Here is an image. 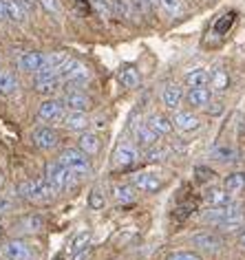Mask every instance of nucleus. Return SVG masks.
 <instances>
[{
	"instance_id": "obj_47",
	"label": "nucleus",
	"mask_w": 245,
	"mask_h": 260,
	"mask_svg": "<svg viewBox=\"0 0 245 260\" xmlns=\"http://www.w3.org/2000/svg\"><path fill=\"white\" fill-rule=\"evenodd\" d=\"M0 20H5V11H3V0H0Z\"/></svg>"
},
{
	"instance_id": "obj_16",
	"label": "nucleus",
	"mask_w": 245,
	"mask_h": 260,
	"mask_svg": "<svg viewBox=\"0 0 245 260\" xmlns=\"http://www.w3.org/2000/svg\"><path fill=\"white\" fill-rule=\"evenodd\" d=\"M135 141H137L139 148H152L157 144V133L148 123H137L135 126Z\"/></svg>"
},
{
	"instance_id": "obj_36",
	"label": "nucleus",
	"mask_w": 245,
	"mask_h": 260,
	"mask_svg": "<svg viewBox=\"0 0 245 260\" xmlns=\"http://www.w3.org/2000/svg\"><path fill=\"white\" fill-rule=\"evenodd\" d=\"M241 225H243V216H236V218H230V220H223V223H219V227H221L223 232H234Z\"/></svg>"
},
{
	"instance_id": "obj_31",
	"label": "nucleus",
	"mask_w": 245,
	"mask_h": 260,
	"mask_svg": "<svg viewBox=\"0 0 245 260\" xmlns=\"http://www.w3.org/2000/svg\"><path fill=\"white\" fill-rule=\"evenodd\" d=\"M228 84H230V80H228V73H225L223 69H215L210 73V86H212V90L223 93V90L228 88Z\"/></svg>"
},
{
	"instance_id": "obj_44",
	"label": "nucleus",
	"mask_w": 245,
	"mask_h": 260,
	"mask_svg": "<svg viewBox=\"0 0 245 260\" xmlns=\"http://www.w3.org/2000/svg\"><path fill=\"white\" fill-rule=\"evenodd\" d=\"M18 3L22 5V9H24V11H34V9L38 7V5H40L38 0H18Z\"/></svg>"
},
{
	"instance_id": "obj_30",
	"label": "nucleus",
	"mask_w": 245,
	"mask_h": 260,
	"mask_svg": "<svg viewBox=\"0 0 245 260\" xmlns=\"http://www.w3.org/2000/svg\"><path fill=\"white\" fill-rule=\"evenodd\" d=\"M223 187L228 192H241V190H245V172H232V174H228L225 177V181H223Z\"/></svg>"
},
{
	"instance_id": "obj_21",
	"label": "nucleus",
	"mask_w": 245,
	"mask_h": 260,
	"mask_svg": "<svg viewBox=\"0 0 245 260\" xmlns=\"http://www.w3.org/2000/svg\"><path fill=\"white\" fill-rule=\"evenodd\" d=\"M3 11H5V18L11 22H22L24 14H27L18 0H3Z\"/></svg>"
},
{
	"instance_id": "obj_35",
	"label": "nucleus",
	"mask_w": 245,
	"mask_h": 260,
	"mask_svg": "<svg viewBox=\"0 0 245 260\" xmlns=\"http://www.w3.org/2000/svg\"><path fill=\"white\" fill-rule=\"evenodd\" d=\"M166 154H168V150H166V148H148V152H146V161H161L166 157Z\"/></svg>"
},
{
	"instance_id": "obj_14",
	"label": "nucleus",
	"mask_w": 245,
	"mask_h": 260,
	"mask_svg": "<svg viewBox=\"0 0 245 260\" xmlns=\"http://www.w3.org/2000/svg\"><path fill=\"white\" fill-rule=\"evenodd\" d=\"M161 102H164L166 108L177 110L183 102V88L179 86V84H168V86L161 90Z\"/></svg>"
},
{
	"instance_id": "obj_33",
	"label": "nucleus",
	"mask_w": 245,
	"mask_h": 260,
	"mask_svg": "<svg viewBox=\"0 0 245 260\" xmlns=\"http://www.w3.org/2000/svg\"><path fill=\"white\" fill-rule=\"evenodd\" d=\"M106 203V199H104V194H102L100 190H93L91 194H88V207H93V210H102Z\"/></svg>"
},
{
	"instance_id": "obj_7",
	"label": "nucleus",
	"mask_w": 245,
	"mask_h": 260,
	"mask_svg": "<svg viewBox=\"0 0 245 260\" xmlns=\"http://www.w3.org/2000/svg\"><path fill=\"white\" fill-rule=\"evenodd\" d=\"M192 245L203 251H221L223 249V238L215 232H199L192 236Z\"/></svg>"
},
{
	"instance_id": "obj_4",
	"label": "nucleus",
	"mask_w": 245,
	"mask_h": 260,
	"mask_svg": "<svg viewBox=\"0 0 245 260\" xmlns=\"http://www.w3.org/2000/svg\"><path fill=\"white\" fill-rule=\"evenodd\" d=\"M57 75H60L62 82L80 86V84H84V82L88 80V69H86L82 62H77V60H69V62L60 69V73H57Z\"/></svg>"
},
{
	"instance_id": "obj_5",
	"label": "nucleus",
	"mask_w": 245,
	"mask_h": 260,
	"mask_svg": "<svg viewBox=\"0 0 245 260\" xmlns=\"http://www.w3.org/2000/svg\"><path fill=\"white\" fill-rule=\"evenodd\" d=\"M113 161H115V168H119V170H128V168H133V166L139 161V150H137V146L128 144V141L119 144L117 148H115Z\"/></svg>"
},
{
	"instance_id": "obj_20",
	"label": "nucleus",
	"mask_w": 245,
	"mask_h": 260,
	"mask_svg": "<svg viewBox=\"0 0 245 260\" xmlns=\"http://www.w3.org/2000/svg\"><path fill=\"white\" fill-rule=\"evenodd\" d=\"M77 146H80V150L84 154L93 157V154L100 152V137L95 133H84L80 139H77Z\"/></svg>"
},
{
	"instance_id": "obj_28",
	"label": "nucleus",
	"mask_w": 245,
	"mask_h": 260,
	"mask_svg": "<svg viewBox=\"0 0 245 260\" xmlns=\"http://www.w3.org/2000/svg\"><path fill=\"white\" fill-rule=\"evenodd\" d=\"M91 240H93V234L91 232L75 234L73 240H71V245H69V253H77V251H82V249H88V247H91Z\"/></svg>"
},
{
	"instance_id": "obj_25",
	"label": "nucleus",
	"mask_w": 245,
	"mask_h": 260,
	"mask_svg": "<svg viewBox=\"0 0 245 260\" xmlns=\"http://www.w3.org/2000/svg\"><path fill=\"white\" fill-rule=\"evenodd\" d=\"M62 86V80L60 75H53V77H42V80H36V90L40 95H53L57 88Z\"/></svg>"
},
{
	"instance_id": "obj_26",
	"label": "nucleus",
	"mask_w": 245,
	"mask_h": 260,
	"mask_svg": "<svg viewBox=\"0 0 245 260\" xmlns=\"http://www.w3.org/2000/svg\"><path fill=\"white\" fill-rule=\"evenodd\" d=\"M208 82H210V75L205 69H192L186 73V84H188L190 88H201Z\"/></svg>"
},
{
	"instance_id": "obj_6",
	"label": "nucleus",
	"mask_w": 245,
	"mask_h": 260,
	"mask_svg": "<svg viewBox=\"0 0 245 260\" xmlns=\"http://www.w3.org/2000/svg\"><path fill=\"white\" fill-rule=\"evenodd\" d=\"M38 117H40L42 121H62L64 119V104L60 100H47L40 104V108H38Z\"/></svg>"
},
{
	"instance_id": "obj_24",
	"label": "nucleus",
	"mask_w": 245,
	"mask_h": 260,
	"mask_svg": "<svg viewBox=\"0 0 245 260\" xmlns=\"http://www.w3.org/2000/svg\"><path fill=\"white\" fill-rule=\"evenodd\" d=\"M212 159H217L219 164H234L238 159V152H236L234 146L223 144V146H217L215 150H212Z\"/></svg>"
},
{
	"instance_id": "obj_9",
	"label": "nucleus",
	"mask_w": 245,
	"mask_h": 260,
	"mask_svg": "<svg viewBox=\"0 0 245 260\" xmlns=\"http://www.w3.org/2000/svg\"><path fill=\"white\" fill-rule=\"evenodd\" d=\"M133 185L141 192H157L164 185V181L155 172H137V174H133Z\"/></svg>"
},
{
	"instance_id": "obj_32",
	"label": "nucleus",
	"mask_w": 245,
	"mask_h": 260,
	"mask_svg": "<svg viewBox=\"0 0 245 260\" xmlns=\"http://www.w3.org/2000/svg\"><path fill=\"white\" fill-rule=\"evenodd\" d=\"M111 9L115 11V14H119L121 18H131L133 16L131 0H111Z\"/></svg>"
},
{
	"instance_id": "obj_43",
	"label": "nucleus",
	"mask_w": 245,
	"mask_h": 260,
	"mask_svg": "<svg viewBox=\"0 0 245 260\" xmlns=\"http://www.w3.org/2000/svg\"><path fill=\"white\" fill-rule=\"evenodd\" d=\"M131 5L137 11H141V14H146V9L150 7V3H148V0H131Z\"/></svg>"
},
{
	"instance_id": "obj_17",
	"label": "nucleus",
	"mask_w": 245,
	"mask_h": 260,
	"mask_svg": "<svg viewBox=\"0 0 245 260\" xmlns=\"http://www.w3.org/2000/svg\"><path fill=\"white\" fill-rule=\"evenodd\" d=\"M62 121H64V126H67L69 130H75V133L77 130H80V133L82 130H86L88 123H91L88 121V117H86V113H77V110H69V113L64 115Z\"/></svg>"
},
{
	"instance_id": "obj_39",
	"label": "nucleus",
	"mask_w": 245,
	"mask_h": 260,
	"mask_svg": "<svg viewBox=\"0 0 245 260\" xmlns=\"http://www.w3.org/2000/svg\"><path fill=\"white\" fill-rule=\"evenodd\" d=\"M195 203H192V201H190V203H186V205H179L177 207V210H175V216L179 218V220H181V218H186V216H188V214L190 212H195Z\"/></svg>"
},
{
	"instance_id": "obj_45",
	"label": "nucleus",
	"mask_w": 245,
	"mask_h": 260,
	"mask_svg": "<svg viewBox=\"0 0 245 260\" xmlns=\"http://www.w3.org/2000/svg\"><path fill=\"white\" fill-rule=\"evenodd\" d=\"M11 199H7V197H0V214H5V212H9L11 210Z\"/></svg>"
},
{
	"instance_id": "obj_10",
	"label": "nucleus",
	"mask_w": 245,
	"mask_h": 260,
	"mask_svg": "<svg viewBox=\"0 0 245 260\" xmlns=\"http://www.w3.org/2000/svg\"><path fill=\"white\" fill-rule=\"evenodd\" d=\"M3 251L9 260H34V251L24 240H9Z\"/></svg>"
},
{
	"instance_id": "obj_34",
	"label": "nucleus",
	"mask_w": 245,
	"mask_h": 260,
	"mask_svg": "<svg viewBox=\"0 0 245 260\" xmlns=\"http://www.w3.org/2000/svg\"><path fill=\"white\" fill-rule=\"evenodd\" d=\"M161 7H164L166 11H168V14L177 16V14H181L183 3H181V0H161Z\"/></svg>"
},
{
	"instance_id": "obj_27",
	"label": "nucleus",
	"mask_w": 245,
	"mask_h": 260,
	"mask_svg": "<svg viewBox=\"0 0 245 260\" xmlns=\"http://www.w3.org/2000/svg\"><path fill=\"white\" fill-rule=\"evenodd\" d=\"M113 199L117 201V203H121V205L133 203L135 201V185H126V183L113 185Z\"/></svg>"
},
{
	"instance_id": "obj_42",
	"label": "nucleus",
	"mask_w": 245,
	"mask_h": 260,
	"mask_svg": "<svg viewBox=\"0 0 245 260\" xmlns=\"http://www.w3.org/2000/svg\"><path fill=\"white\" fill-rule=\"evenodd\" d=\"M91 253H93V247H88V249H82V251H77V253H71V260H88V258H91Z\"/></svg>"
},
{
	"instance_id": "obj_8",
	"label": "nucleus",
	"mask_w": 245,
	"mask_h": 260,
	"mask_svg": "<svg viewBox=\"0 0 245 260\" xmlns=\"http://www.w3.org/2000/svg\"><path fill=\"white\" fill-rule=\"evenodd\" d=\"M31 141L40 148V150H51V148L57 146V141H60V137H57V133L53 128H47V126H40L36 128L34 133H31Z\"/></svg>"
},
{
	"instance_id": "obj_3",
	"label": "nucleus",
	"mask_w": 245,
	"mask_h": 260,
	"mask_svg": "<svg viewBox=\"0 0 245 260\" xmlns=\"http://www.w3.org/2000/svg\"><path fill=\"white\" fill-rule=\"evenodd\" d=\"M60 164H64L73 174L82 177V174L91 172V161H88V154H84L77 148H67V150L60 152Z\"/></svg>"
},
{
	"instance_id": "obj_18",
	"label": "nucleus",
	"mask_w": 245,
	"mask_h": 260,
	"mask_svg": "<svg viewBox=\"0 0 245 260\" xmlns=\"http://www.w3.org/2000/svg\"><path fill=\"white\" fill-rule=\"evenodd\" d=\"M146 123L155 130V133H157V137H159V135H170L172 133V126H175L172 119H168L166 115H159V113H152L150 117H148Z\"/></svg>"
},
{
	"instance_id": "obj_29",
	"label": "nucleus",
	"mask_w": 245,
	"mask_h": 260,
	"mask_svg": "<svg viewBox=\"0 0 245 260\" xmlns=\"http://www.w3.org/2000/svg\"><path fill=\"white\" fill-rule=\"evenodd\" d=\"M18 90V80L9 71H0V95H14Z\"/></svg>"
},
{
	"instance_id": "obj_49",
	"label": "nucleus",
	"mask_w": 245,
	"mask_h": 260,
	"mask_svg": "<svg viewBox=\"0 0 245 260\" xmlns=\"http://www.w3.org/2000/svg\"><path fill=\"white\" fill-rule=\"evenodd\" d=\"M150 5H161V0H148Z\"/></svg>"
},
{
	"instance_id": "obj_48",
	"label": "nucleus",
	"mask_w": 245,
	"mask_h": 260,
	"mask_svg": "<svg viewBox=\"0 0 245 260\" xmlns=\"http://www.w3.org/2000/svg\"><path fill=\"white\" fill-rule=\"evenodd\" d=\"M53 260H67V258H64V253H57V256H55Z\"/></svg>"
},
{
	"instance_id": "obj_22",
	"label": "nucleus",
	"mask_w": 245,
	"mask_h": 260,
	"mask_svg": "<svg viewBox=\"0 0 245 260\" xmlns=\"http://www.w3.org/2000/svg\"><path fill=\"white\" fill-rule=\"evenodd\" d=\"M210 100H212V93L205 86H201V88H190L188 90V104H190V106H195V108L208 106Z\"/></svg>"
},
{
	"instance_id": "obj_19",
	"label": "nucleus",
	"mask_w": 245,
	"mask_h": 260,
	"mask_svg": "<svg viewBox=\"0 0 245 260\" xmlns=\"http://www.w3.org/2000/svg\"><path fill=\"white\" fill-rule=\"evenodd\" d=\"M42 227H44V218L40 214H29V216L18 220V230L27 232V234H38V232H42Z\"/></svg>"
},
{
	"instance_id": "obj_2",
	"label": "nucleus",
	"mask_w": 245,
	"mask_h": 260,
	"mask_svg": "<svg viewBox=\"0 0 245 260\" xmlns=\"http://www.w3.org/2000/svg\"><path fill=\"white\" fill-rule=\"evenodd\" d=\"M75 174L69 170L64 164H60V161H51V164H47V172H44V179H47V183L53 187L55 192H62L64 187L71 185V181H73Z\"/></svg>"
},
{
	"instance_id": "obj_13",
	"label": "nucleus",
	"mask_w": 245,
	"mask_h": 260,
	"mask_svg": "<svg viewBox=\"0 0 245 260\" xmlns=\"http://www.w3.org/2000/svg\"><path fill=\"white\" fill-rule=\"evenodd\" d=\"M203 201L210 207H225L232 203V192H228L225 187H210L203 192Z\"/></svg>"
},
{
	"instance_id": "obj_15",
	"label": "nucleus",
	"mask_w": 245,
	"mask_h": 260,
	"mask_svg": "<svg viewBox=\"0 0 245 260\" xmlns=\"http://www.w3.org/2000/svg\"><path fill=\"white\" fill-rule=\"evenodd\" d=\"M172 123L183 130V133H197L199 128H201V121H199V117H195L192 113H186V110H177L175 117H172Z\"/></svg>"
},
{
	"instance_id": "obj_38",
	"label": "nucleus",
	"mask_w": 245,
	"mask_h": 260,
	"mask_svg": "<svg viewBox=\"0 0 245 260\" xmlns=\"http://www.w3.org/2000/svg\"><path fill=\"white\" fill-rule=\"evenodd\" d=\"M166 260H201V258L192 251H175V253H170Z\"/></svg>"
},
{
	"instance_id": "obj_11",
	"label": "nucleus",
	"mask_w": 245,
	"mask_h": 260,
	"mask_svg": "<svg viewBox=\"0 0 245 260\" xmlns=\"http://www.w3.org/2000/svg\"><path fill=\"white\" fill-rule=\"evenodd\" d=\"M64 108H69V110H77V113H86L88 108H91V97L84 95V93H80V90H69L67 95H64Z\"/></svg>"
},
{
	"instance_id": "obj_12",
	"label": "nucleus",
	"mask_w": 245,
	"mask_h": 260,
	"mask_svg": "<svg viewBox=\"0 0 245 260\" xmlns=\"http://www.w3.org/2000/svg\"><path fill=\"white\" fill-rule=\"evenodd\" d=\"M42 64H44V55L40 51H27V53H22L18 57V67L24 73H38Z\"/></svg>"
},
{
	"instance_id": "obj_1",
	"label": "nucleus",
	"mask_w": 245,
	"mask_h": 260,
	"mask_svg": "<svg viewBox=\"0 0 245 260\" xmlns=\"http://www.w3.org/2000/svg\"><path fill=\"white\" fill-rule=\"evenodd\" d=\"M18 194L22 199L31 201V203H49L57 192L47 183V179H34V181H24V183L18 185Z\"/></svg>"
},
{
	"instance_id": "obj_23",
	"label": "nucleus",
	"mask_w": 245,
	"mask_h": 260,
	"mask_svg": "<svg viewBox=\"0 0 245 260\" xmlns=\"http://www.w3.org/2000/svg\"><path fill=\"white\" fill-rule=\"evenodd\" d=\"M117 80L124 88H137L139 86V71L135 67H121L117 73Z\"/></svg>"
},
{
	"instance_id": "obj_37",
	"label": "nucleus",
	"mask_w": 245,
	"mask_h": 260,
	"mask_svg": "<svg viewBox=\"0 0 245 260\" xmlns=\"http://www.w3.org/2000/svg\"><path fill=\"white\" fill-rule=\"evenodd\" d=\"M195 174H197V179H199V181H212V179L217 177L215 170H210V168H203V166L195 168Z\"/></svg>"
},
{
	"instance_id": "obj_46",
	"label": "nucleus",
	"mask_w": 245,
	"mask_h": 260,
	"mask_svg": "<svg viewBox=\"0 0 245 260\" xmlns=\"http://www.w3.org/2000/svg\"><path fill=\"white\" fill-rule=\"evenodd\" d=\"M238 245H241V247H243V249H245V232L241 234V236H238Z\"/></svg>"
},
{
	"instance_id": "obj_40",
	"label": "nucleus",
	"mask_w": 245,
	"mask_h": 260,
	"mask_svg": "<svg viewBox=\"0 0 245 260\" xmlns=\"http://www.w3.org/2000/svg\"><path fill=\"white\" fill-rule=\"evenodd\" d=\"M38 3H40L49 14H60V5H57V0H38Z\"/></svg>"
},
{
	"instance_id": "obj_41",
	"label": "nucleus",
	"mask_w": 245,
	"mask_h": 260,
	"mask_svg": "<svg viewBox=\"0 0 245 260\" xmlns=\"http://www.w3.org/2000/svg\"><path fill=\"white\" fill-rule=\"evenodd\" d=\"M232 22H234V14H228V16H223V20L217 24V31H219V34H223L225 29H230V27H232Z\"/></svg>"
}]
</instances>
